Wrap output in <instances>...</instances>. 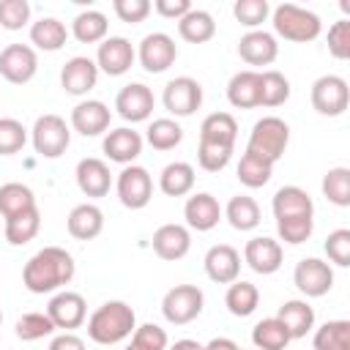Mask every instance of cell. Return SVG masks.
Returning <instances> with one entry per match:
<instances>
[{"label": "cell", "instance_id": "cell-16", "mask_svg": "<svg viewBox=\"0 0 350 350\" xmlns=\"http://www.w3.org/2000/svg\"><path fill=\"white\" fill-rule=\"evenodd\" d=\"M282 257H284V252H282L279 241H273V238H268V235H257V238H252V241L243 246V260H246V265H249L254 273H262V276L276 273V271L282 268Z\"/></svg>", "mask_w": 350, "mask_h": 350}, {"label": "cell", "instance_id": "cell-35", "mask_svg": "<svg viewBox=\"0 0 350 350\" xmlns=\"http://www.w3.org/2000/svg\"><path fill=\"white\" fill-rule=\"evenodd\" d=\"M260 304V290L252 284V282H243V279H235L230 287H227V295H224V306L230 309V314L235 317H249Z\"/></svg>", "mask_w": 350, "mask_h": 350}, {"label": "cell", "instance_id": "cell-55", "mask_svg": "<svg viewBox=\"0 0 350 350\" xmlns=\"http://www.w3.org/2000/svg\"><path fill=\"white\" fill-rule=\"evenodd\" d=\"M49 350H85V342H82L77 334L66 331V334H57V336L49 342Z\"/></svg>", "mask_w": 350, "mask_h": 350}, {"label": "cell", "instance_id": "cell-15", "mask_svg": "<svg viewBox=\"0 0 350 350\" xmlns=\"http://www.w3.org/2000/svg\"><path fill=\"white\" fill-rule=\"evenodd\" d=\"M46 314L49 320L55 323V328H79L88 317V304L79 293H71V290H63L57 295H52L49 306H46Z\"/></svg>", "mask_w": 350, "mask_h": 350}, {"label": "cell", "instance_id": "cell-38", "mask_svg": "<svg viewBox=\"0 0 350 350\" xmlns=\"http://www.w3.org/2000/svg\"><path fill=\"white\" fill-rule=\"evenodd\" d=\"M252 342H254L257 350H284L293 339H290L287 328H284L276 317H265V320H260V323L254 325Z\"/></svg>", "mask_w": 350, "mask_h": 350}, {"label": "cell", "instance_id": "cell-6", "mask_svg": "<svg viewBox=\"0 0 350 350\" xmlns=\"http://www.w3.org/2000/svg\"><path fill=\"white\" fill-rule=\"evenodd\" d=\"M68 142H71V131H68V126L60 115L49 112V115L36 118V123H33V148H36L38 156L57 159V156L66 153Z\"/></svg>", "mask_w": 350, "mask_h": 350}, {"label": "cell", "instance_id": "cell-51", "mask_svg": "<svg viewBox=\"0 0 350 350\" xmlns=\"http://www.w3.org/2000/svg\"><path fill=\"white\" fill-rule=\"evenodd\" d=\"M30 19L27 0H0V25L5 30H22Z\"/></svg>", "mask_w": 350, "mask_h": 350}, {"label": "cell", "instance_id": "cell-53", "mask_svg": "<svg viewBox=\"0 0 350 350\" xmlns=\"http://www.w3.org/2000/svg\"><path fill=\"white\" fill-rule=\"evenodd\" d=\"M115 14L120 22L126 25H139L145 22V16L150 14V0H115L112 3Z\"/></svg>", "mask_w": 350, "mask_h": 350}, {"label": "cell", "instance_id": "cell-33", "mask_svg": "<svg viewBox=\"0 0 350 350\" xmlns=\"http://www.w3.org/2000/svg\"><path fill=\"white\" fill-rule=\"evenodd\" d=\"M38 227H41V213H38V205L30 208V211H22L11 219H5V241L11 246H25L27 241H33L38 235Z\"/></svg>", "mask_w": 350, "mask_h": 350}, {"label": "cell", "instance_id": "cell-45", "mask_svg": "<svg viewBox=\"0 0 350 350\" xmlns=\"http://www.w3.org/2000/svg\"><path fill=\"white\" fill-rule=\"evenodd\" d=\"M167 331L159 328L156 323H145L137 325L131 334V342L126 345V350H167Z\"/></svg>", "mask_w": 350, "mask_h": 350}, {"label": "cell", "instance_id": "cell-46", "mask_svg": "<svg viewBox=\"0 0 350 350\" xmlns=\"http://www.w3.org/2000/svg\"><path fill=\"white\" fill-rule=\"evenodd\" d=\"M27 129L16 118H0V156H14L25 148Z\"/></svg>", "mask_w": 350, "mask_h": 350}, {"label": "cell", "instance_id": "cell-40", "mask_svg": "<svg viewBox=\"0 0 350 350\" xmlns=\"http://www.w3.org/2000/svg\"><path fill=\"white\" fill-rule=\"evenodd\" d=\"M271 175H273V164L271 161H265V159H260V156H254L249 150L241 156V161H238V180L243 186L260 189V186H265L271 180Z\"/></svg>", "mask_w": 350, "mask_h": 350}, {"label": "cell", "instance_id": "cell-58", "mask_svg": "<svg viewBox=\"0 0 350 350\" xmlns=\"http://www.w3.org/2000/svg\"><path fill=\"white\" fill-rule=\"evenodd\" d=\"M0 323H3V312H0Z\"/></svg>", "mask_w": 350, "mask_h": 350}, {"label": "cell", "instance_id": "cell-19", "mask_svg": "<svg viewBox=\"0 0 350 350\" xmlns=\"http://www.w3.org/2000/svg\"><path fill=\"white\" fill-rule=\"evenodd\" d=\"M205 273L216 284H232L241 273V254L230 243H216L205 254Z\"/></svg>", "mask_w": 350, "mask_h": 350}, {"label": "cell", "instance_id": "cell-32", "mask_svg": "<svg viewBox=\"0 0 350 350\" xmlns=\"http://www.w3.org/2000/svg\"><path fill=\"white\" fill-rule=\"evenodd\" d=\"M159 189L167 197H183L194 189V167L186 161H172L159 175Z\"/></svg>", "mask_w": 350, "mask_h": 350}, {"label": "cell", "instance_id": "cell-47", "mask_svg": "<svg viewBox=\"0 0 350 350\" xmlns=\"http://www.w3.org/2000/svg\"><path fill=\"white\" fill-rule=\"evenodd\" d=\"M314 230V219L312 216H298V219H276V232L284 243L290 246H298L304 241H309Z\"/></svg>", "mask_w": 350, "mask_h": 350}, {"label": "cell", "instance_id": "cell-27", "mask_svg": "<svg viewBox=\"0 0 350 350\" xmlns=\"http://www.w3.org/2000/svg\"><path fill=\"white\" fill-rule=\"evenodd\" d=\"M276 320L287 328L290 339H304L312 328H314V309L301 301V298H293V301H284L276 312Z\"/></svg>", "mask_w": 350, "mask_h": 350}, {"label": "cell", "instance_id": "cell-29", "mask_svg": "<svg viewBox=\"0 0 350 350\" xmlns=\"http://www.w3.org/2000/svg\"><path fill=\"white\" fill-rule=\"evenodd\" d=\"M235 137H238V123H235V118L230 112H213L200 126V142L232 148L235 145Z\"/></svg>", "mask_w": 350, "mask_h": 350}, {"label": "cell", "instance_id": "cell-39", "mask_svg": "<svg viewBox=\"0 0 350 350\" xmlns=\"http://www.w3.org/2000/svg\"><path fill=\"white\" fill-rule=\"evenodd\" d=\"M314 350H350V320H328L314 331Z\"/></svg>", "mask_w": 350, "mask_h": 350}, {"label": "cell", "instance_id": "cell-57", "mask_svg": "<svg viewBox=\"0 0 350 350\" xmlns=\"http://www.w3.org/2000/svg\"><path fill=\"white\" fill-rule=\"evenodd\" d=\"M170 350H202V345H200V342H194V339H178Z\"/></svg>", "mask_w": 350, "mask_h": 350}, {"label": "cell", "instance_id": "cell-52", "mask_svg": "<svg viewBox=\"0 0 350 350\" xmlns=\"http://www.w3.org/2000/svg\"><path fill=\"white\" fill-rule=\"evenodd\" d=\"M328 52L336 60L350 57V19H339L328 27Z\"/></svg>", "mask_w": 350, "mask_h": 350}, {"label": "cell", "instance_id": "cell-30", "mask_svg": "<svg viewBox=\"0 0 350 350\" xmlns=\"http://www.w3.org/2000/svg\"><path fill=\"white\" fill-rule=\"evenodd\" d=\"M107 30H109V22L101 11L96 8H88V11H79L71 22V33L77 41L82 44H101L107 38Z\"/></svg>", "mask_w": 350, "mask_h": 350}, {"label": "cell", "instance_id": "cell-48", "mask_svg": "<svg viewBox=\"0 0 350 350\" xmlns=\"http://www.w3.org/2000/svg\"><path fill=\"white\" fill-rule=\"evenodd\" d=\"M232 159V148L224 145H211V142H200L197 148V164L205 172H221Z\"/></svg>", "mask_w": 350, "mask_h": 350}, {"label": "cell", "instance_id": "cell-17", "mask_svg": "<svg viewBox=\"0 0 350 350\" xmlns=\"http://www.w3.org/2000/svg\"><path fill=\"white\" fill-rule=\"evenodd\" d=\"M98 82V66L96 60L85 57V55H77L71 60H66L63 71H60V85L66 93L71 96H85L88 90H93Z\"/></svg>", "mask_w": 350, "mask_h": 350}, {"label": "cell", "instance_id": "cell-7", "mask_svg": "<svg viewBox=\"0 0 350 350\" xmlns=\"http://www.w3.org/2000/svg\"><path fill=\"white\" fill-rule=\"evenodd\" d=\"M115 189H118V200H120L126 208L139 211V208H145V205L150 202V197H153V178H150V172H148L145 167L129 164V167H123V170L118 172Z\"/></svg>", "mask_w": 350, "mask_h": 350}, {"label": "cell", "instance_id": "cell-54", "mask_svg": "<svg viewBox=\"0 0 350 350\" xmlns=\"http://www.w3.org/2000/svg\"><path fill=\"white\" fill-rule=\"evenodd\" d=\"M150 8H156V14L159 16H164V19H180V16H186L189 11H191V3L189 0H156Z\"/></svg>", "mask_w": 350, "mask_h": 350}, {"label": "cell", "instance_id": "cell-41", "mask_svg": "<svg viewBox=\"0 0 350 350\" xmlns=\"http://www.w3.org/2000/svg\"><path fill=\"white\" fill-rule=\"evenodd\" d=\"M290 98V82L282 71H260V107H279Z\"/></svg>", "mask_w": 350, "mask_h": 350}, {"label": "cell", "instance_id": "cell-21", "mask_svg": "<svg viewBox=\"0 0 350 350\" xmlns=\"http://www.w3.org/2000/svg\"><path fill=\"white\" fill-rule=\"evenodd\" d=\"M191 249V235H189V227L183 224H161L156 232H153V252L161 257V260H180L186 257Z\"/></svg>", "mask_w": 350, "mask_h": 350}, {"label": "cell", "instance_id": "cell-5", "mask_svg": "<svg viewBox=\"0 0 350 350\" xmlns=\"http://www.w3.org/2000/svg\"><path fill=\"white\" fill-rule=\"evenodd\" d=\"M202 304H205V295L197 284H175L172 290H167L161 301V314L172 325H186L194 317H200Z\"/></svg>", "mask_w": 350, "mask_h": 350}, {"label": "cell", "instance_id": "cell-12", "mask_svg": "<svg viewBox=\"0 0 350 350\" xmlns=\"http://www.w3.org/2000/svg\"><path fill=\"white\" fill-rule=\"evenodd\" d=\"M137 57H139V63H142V68L148 74H161V71H167L175 63L178 46H175V41L167 33H148L139 41Z\"/></svg>", "mask_w": 350, "mask_h": 350}, {"label": "cell", "instance_id": "cell-14", "mask_svg": "<svg viewBox=\"0 0 350 350\" xmlns=\"http://www.w3.org/2000/svg\"><path fill=\"white\" fill-rule=\"evenodd\" d=\"M115 109L129 123L148 120L150 112H153V93H150V88L142 85V82H131V85L120 88V93L115 96Z\"/></svg>", "mask_w": 350, "mask_h": 350}, {"label": "cell", "instance_id": "cell-22", "mask_svg": "<svg viewBox=\"0 0 350 350\" xmlns=\"http://www.w3.org/2000/svg\"><path fill=\"white\" fill-rule=\"evenodd\" d=\"M101 148H104V153H107L109 161H118V164L129 167V164H134V159L142 153V137H139V131L123 126V129L109 131V134L104 137Z\"/></svg>", "mask_w": 350, "mask_h": 350}, {"label": "cell", "instance_id": "cell-18", "mask_svg": "<svg viewBox=\"0 0 350 350\" xmlns=\"http://www.w3.org/2000/svg\"><path fill=\"white\" fill-rule=\"evenodd\" d=\"M109 120H112L109 107L104 101H96V98L79 101L71 109V126L82 137H98V134H104L109 129Z\"/></svg>", "mask_w": 350, "mask_h": 350}, {"label": "cell", "instance_id": "cell-11", "mask_svg": "<svg viewBox=\"0 0 350 350\" xmlns=\"http://www.w3.org/2000/svg\"><path fill=\"white\" fill-rule=\"evenodd\" d=\"M293 282L306 298H320L334 287V271L317 257H304L293 271Z\"/></svg>", "mask_w": 350, "mask_h": 350}, {"label": "cell", "instance_id": "cell-49", "mask_svg": "<svg viewBox=\"0 0 350 350\" xmlns=\"http://www.w3.org/2000/svg\"><path fill=\"white\" fill-rule=\"evenodd\" d=\"M232 14H235V19H238L241 25L257 27V25H262V22L268 19L271 5H268V0H238V3L232 5Z\"/></svg>", "mask_w": 350, "mask_h": 350}, {"label": "cell", "instance_id": "cell-23", "mask_svg": "<svg viewBox=\"0 0 350 350\" xmlns=\"http://www.w3.org/2000/svg\"><path fill=\"white\" fill-rule=\"evenodd\" d=\"M183 216H186V224L197 232H208L219 224L221 219V208L216 202L213 194L208 191H200V194H191L186 200V208H183Z\"/></svg>", "mask_w": 350, "mask_h": 350}, {"label": "cell", "instance_id": "cell-2", "mask_svg": "<svg viewBox=\"0 0 350 350\" xmlns=\"http://www.w3.org/2000/svg\"><path fill=\"white\" fill-rule=\"evenodd\" d=\"M137 328V314L126 301H107L88 317V336L96 345H118Z\"/></svg>", "mask_w": 350, "mask_h": 350}, {"label": "cell", "instance_id": "cell-26", "mask_svg": "<svg viewBox=\"0 0 350 350\" xmlns=\"http://www.w3.org/2000/svg\"><path fill=\"white\" fill-rule=\"evenodd\" d=\"M273 216L276 219H298V216H314V202L301 186H282L273 194Z\"/></svg>", "mask_w": 350, "mask_h": 350}, {"label": "cell", "instance_id": "cell-3", "mask_svg": "<svg viewBox=\"0 0 350 350\" xmlns=\"http://www.w3.org/2000/svg\"><path fill=\"white\" fill-rule=\"evenodd\" d=\"M273 30L276 36H282L284 41H295V44H309L320 36L323 25H320V16L301 8V5H293V3H282L273 8Z\"/></svg>", "mask_w": 350, "mask_h": 350}, {"label": "cell", "instance_id": "cell-1", "mask_svg": "<svg viewBox=\"0 0 350 350\" xmlns=\"http://www.w3.org/2000/svg\"><path fill=\"white\" fill-rule=\"evenodd\" d=\"M74 257L60 249V246H44L41 252H36L25 268H22V284L36 293V295H44V293H52L63 284H68L74 279Z\"/></svg>", "mask_w": 350, "mask_h": 350}, {"label": "cell", "instance_id": "cell-36", "mask_svg": "<svg viewBox=\"0 0 350 350\" xmlns=\"http://www.w3.org/2000/svg\"><path fill=\"white\" fill-rule=\"evenodd\" d=\"M224 216H227V221H230L235 230L249 232V230H254V227L260 224V205H257L249 194H238V197H232V200L227 202Z\"/></svg>", "mask_w": 350, "mask_h": 350}, {"label": "cell", "instance_id": "cell-56", "mask_svg": "<svg viewBox=\"0 0 350 350\" xmlns=\"http://www.w3.org/2000/svg\"><path fill=\"white\" fill-rule=\"evenodd\" d=\"M202 350H241V347L232 339H227V336H216L208 345H202Z\"/></svg>", "mask_w": 350, "mask_h": 350}, {"label": "cell", "instance_id": "cell-20", "mask_svg": "<svg viewBox=\"0 0 350 350\" xmlns=\"http://www.w3.org/2000/svg\"><path fill=\"white\" fill-rule=\"evenodd\" d=\"M238 55L249 66H271L276 60V55H279V44L265 30H249L238 41Z\"/></svg>", "mask_w": 350, "mask_h": 350}, {"label": "cell", "instance_id": "cell-28", "mask_svg": "<svg viewBox=\"0 0 350 350\" xmlns=\"http://www.w3.org/2000/svg\"><path fill=\"white\" fill-rule=\"evenodd\" d=\"M227 101L238 109L260 107V71H238L227 85Z\"/></svg>", "mask_w": 350, "mask_h": 350}, {"label": "cell", "instance_id": "cell-9", "mask_svg": "<svg viewBox=\"0 0 350 350\" xmlns=\"http://www.w3.org/2000/svg\"><path fill=\"white\" fill-rule=\"evenodd\" d=\"M161 101H164L167 112H172L175 118H189L202 104V85L191 77H175L164 85Z\"/></svg>", "mask_w": 350, "mask_h": 350}, {"label": "cell", "instance_id": "cell-4", "mask_svg": "<svg viewBox=\"0 0 350 350\" xmlns=\"http://www.w3.org/2000/svg\"><path fill=\"white\" fill-rule=\"evenodd\" d=\"M287 142H290V126L276 118V115H268V118H260L254 126H252V134H249V142H246V150L276 164L284 150H287Z\"/></svg>", "mask_w": 350, "mask_h": 350}, {"label": "cell", "instance_id": "cell-43", "mask_svg": "<svg viewBox=\"0 0 350 350\" xmlns=\"http://www.w3.org/2000/svg\"><path fill=\"white\" fill-rule=\"evenodd\" d=\"M323 194L336 208L350 205V170L347 167H331L323 178Z\"/></svg>", "mask_w": 350, "mask_h": 350}, {"label": "cell", "instance_id": "cell-25", "mask_svg": "<svg viewBox=\"0 0 350 350\" xmlns=\"http://www.w3.org/2000/svg\"><path fill=\"white\" fill-rule=\"evenodd\" d=\"M66 227H68V235L71 238H77V241H93L104 230V213L93 202L74 205L71 213H68V219H66Z\"/></svg>", "mask_w": 350, "mask_h": 350}, {"label": "cell", "instance_id": "cell-37", "mask_svg": "<svg viewBox=\"0 0 350 350\" xmlns=\"http://www.w3.org/2000/svg\"><path fill=\"white\" fill-rule=\"evenodd\" d=\"M30 208H36V197H33L30 186L16 183V180L0 186V213H3V219H11V216H16L22 211H30Z\"/></svg>", "mask_w": 350, "mask_h": 350}, {"label": "cell", "instance_id": "cell-10", "mask_svg": "<svg viewBox=\"0 0 350 350\" xmlns=\"http://www.w3.org/2000/svg\"><path fill=\"white\" fill-rule=\"evenodd\" d=\"M36 71H38V57H36L33 46H27V44H8L0 52V74L11 85L30 82L36 77Z\"/></svg>", "mask_w": 350, "mask_h": 350}, {"label": "cell", "instance_id": "cell-44", "mask_svg": "<svg viewBox=\"0 0 350 350\" xmlns=\"http://www.w3.org/2000/svg\"><path fill=\"white\" fill-rule=\"evenodd\" d=\"M55 331V323L49 320V314L44 312H27L16 320V336L22 342H36V339H44Z\"/></svg>", "mask_w": 350, "mask_h": 350}, {"label": "cell", "instance_id": "cell-31", "mask_svg": "<svg viewBox=\"0 0 350 350\" xmlns=\"http://www.w3.org/2000/svg\"><path fill=\"white\" fill-rule=\"evenodd\" d=\"M178 33H180V38L189 41V44H205V41L213 38L216 22H213V16H211L208 11L191 8L186 16L178 19Z\"/></svg>", "mask_w": 350, "mask_h": 350}, {"label": "cell", "instance_id": "cell-8", "mask_svg": "<svg viewBox=\"0 0 350 350\" xmlns=\"http://www.w3.org/2000/svg\"><path fill=\"white\" fill-rule=\"evenodd\" d=\"M350 104V88L342 77L336 74H325L320 79H314L312 85V107L325 115V118H336L347 109Z\"/></svg>", "mask_w": 350, "mask_h": 350}, {"label": "cell", "instance_id": "cell-42", "mask_svg": "<svg viewBox=\"0 0 350 350\" xmlns=\"http://www.w3.org/2000/svg\"><path fill=\"white\" fill-rule=\"evenodd\" d=\"M148 145L156 148V150H172L175 145H180L183 139V129L172 120V118H159L148 126V134H145Z\"/></svg>", "mask_w": 350, "mask_h": 350}, {"label": "cell", "instance_id": "cell-50", "mask_svg": "<svg viewBox=\"0 0 350 350\" xmlns=\"http://www.w3.org/2000/svg\"><path fill=\"white\" fill-rule=\"evenodd\" d=\"M325 254H328V260L334 262V265H339V268H347L350 265V230H334V232H328V238H325Z\"/></svg>", "mask_w": 350, "mask_h": 350}, {"label": "cell", "instance_id": "cell-24", "mask_svg": "<svg viewBox=\"0 0 350 350\" xmlns=\"http://www.w3.org/2000/svg\"><path fill=\"white\" fill-rule=\"evenodd\" d=\"M109 183H112V172L101 159L88 156L77 164V186L85 197H104L109 191Z\"/></svg>", "mask_w": 350, "mask_h": 350}, {"label": "cell", "instance_id": "cell-34", "mask_svg": "<svg viewBox=\"0 0 350 350\" xmlns=\"http://www.w3.org/2000/svg\"><path fill=\"white\" fill-rule=\"evenodd\" d=\"M66 38H68V30L55 16H44V19L33 22V27H30V41L44 52H57L66 44Z\"/></svg>", "mask_w": 350, "mask_h": 350}, {"label": "cell", "instance_id": "cell-13", "mask_svg": "<svg viewBox=\"0 0 350 350\" xmlns=\"http://www.w3.org/2000/svg\"><path fill=\"white\" fill-rule=\"evenodd\" d=\"M134 57H137V52H134V46H131L129 38H123V36H109V38H104V41L98 44L96 66H98L104 74H109V77H120V74H126V71L131 68Z\"/></svg>", "mask_w": 350, "mask_h": 350}]
</instances>
